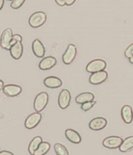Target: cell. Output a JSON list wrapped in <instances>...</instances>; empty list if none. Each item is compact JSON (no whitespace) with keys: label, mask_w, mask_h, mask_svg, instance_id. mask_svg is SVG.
<instances>
[{"label":"cell","mask_w":133,"mask_h":155,"mask_svg":"<svg viewBox=\"0 0 133 155\" xmlns=\"http://www.w3.org/2000/svg\"><path fill=\"white\" fill-rule=\"evenodd\" d=\"M46 20H47V16L45 13L42 11L35 12L29 18V25L32 28H37L42 26L46 22Z\"/></svg>","instance_id":"6da1fadb"},{"label":"cell","mask_w":133,"mask_h":155,"mask_svg":"<svg viewBox=\"0 0 133 155\" xmlns=\"http://www.w3.org/2000/svg\"><path fill=\"white\" fill-rule=\"evenodd\" d=\"M48 102V95L47 93L42 92L37 95L34 102V108L35 111H42L45 108V107L47 106Z\"/></svg>","instance_id":"7a4b0ae2"},{"label":"cell","mask_w":133,"mask_h":155,"mask_svg":"<svg viewBox=\"0 0 133 155\" xmlns=\"http://www.w3.org/2000/svg\"><path fill=\"white\" fill-rule=\"evenodd\" d=\"M106 67H107V64H106L104 61L97 59V60H94V61H90L87 64V66H86V71L92 74V73H95V72L104 70Z\"/></svg>","instance_id":"3957f363"},{"label":"cell","mask_w":133,"mask_h":155,"mask_svg":"<svg viewBox=\"0 0 133 155\" xmlns=\"http://www.w3.org/2000/svg\"><path fill=\"white\" fill-rule=\"evenodd\" d=\"M42 115L40 112H37L31 114L30 115L26 117L24 123V126L27 129H33L38 125L41 121Z\"/></svg>","instance_id":"277c9868"},{"label":"cell","mask_w":133,"mask_h":155,"mask_svg":"<svg viewBox=\"0 0 133 155\" xmlns=\"http://www.w3.org/2000/svg\"><path fill=\"white\" fill-rule=\"evenodd\" d=\"M77 53V49L75 45L73 44H70L68 45V48L66 51L62 56V61L65 64H70L74 59L76 58Z\"/></svg>","instance_id":"5b68a950"},{"label":"cell","mask_w":133,"mask_h":155,"mask_svg":"<svg viewBox=\"0 0 133 155\" xmlns=\"http://www.w3.org/2000/svg\"><path fill=\"white\" fill-rule=\"evenodd\" d=\"M122 141L123 140L120 136H111L104 140L103 146L108 149H116V148H119Z\"/></svg>","instance_id":"8992f818"},{"label":"cell","mask_w":133,"mask_h":155,"mask_svg":"<svg viewBox=\"0 0 133 155\" xmlns=\"http://www.w3.org/2000/svg\"><path fill=\"white\" fill-rule=\"evenodd\" d=\"M13 31L10 28H6L3 31L1 38H0V45L4 49H10V42H11L12 37H13Z\"/></svg>","instance_id":"52a82bcc"},{"label":"cell","mask_w":133,"mask_h":155,"mask_svg":"<svg viewBox=\"0 0 133 155\" xmlns=\"http://www.w3.org/2000/svg\"><path fill=\"white\" fill-rule=\"evenodd\" d=\"M70 101H71V94L68 89H63L59 94L58 97V106L62 109H66L70 106Z\"/></svg>","instance_id":"ba28073f"},{"label":"cell","mask_w":133,"mask_h":155,"mask_svg":"<svg viewBox=\"0 0 133 155\" xmlns=\"http://www.w3.org/2000/svg\"><path fill=\"white\" fill-rule=\"evenodd\" d=\"M107 77H108V74L107 71H101L95 72V73H92V74L90 77V82L93 85H100L102 82L107 80Z\"/></svg>","instance_id":"9c48e42d"},{"label":"cell","mask_w":133,"mask_h":155,"mask_svg":"<svg viewBox=\"0 0 133 155\" xmlns=\"http://www.w3.org/2000/svg\"><path fill=\"white\" fill-rule=\"evenodd\" d=\"M107 124V120L104 117H97L91 120L89 124V127L91 130L94 131H100L104 129Z\"/></svg>","instance_id":"30bf717a"},{"label":"cell","mask_w":133,"mask_h":155,"mask_svg":"<svg viewBox=\"0 0 133 155\" xmlns=\"http://www.w3.org/2000/svg\"><path fill=\"white\" fill-rule=\"evenodd\" d=\"M3 93L5 95H6L7 97H15L18 95L20 94L22 89L20 86L17 85H4L3 89Z\"/></svg>","instance_id":"8fae6325"},{"label":"cell","mask_w":133,"mask_h":155,"mask_svg":"<svg viewBox=\"0 0 133 155\" xmlns=\"http://www.w3.org/2000/svg\"><path fill=\"white\" fill-rule=\"evenodd\" d=\"M57 60L53 57H45L39 63V68L41 70L46 71L52 68L54 65L56 64Z\"/></svg>","instance_id":"7c38bea8"},{"label":"cell","mask_w":133,"mask_h":155,"mask_svg":"<svg viewBox=\"0 0 133 155\" xmlns=\"http://www.w3.org/2000/svg\"><path fill=\"white\" fill-rule=\"evenodd\" d=\"M32 50L37 57L41 58L45 56V49L42 42L38 39H35L32 44Z\"/></svg>","instance_id":"4fadbf2b"},{"label":"cell","mask_w":133,"mask_h":155,"mask_svg":"<svg viewBox=\"0 0 133 155\" xmlns=\"http://www.w3.org/2000/svg\"><path fill=\"white\" fill-rule=\"evenodd\" d=\"M10 54L12 57L15 60H19L23 55V46L21 42H17L13 45H12L11 48L10 49Z\"/></svg>","instance_id":"5bb4252c"},{"label":"cell","mask_w":133,"mask_h":155,"mask_svg":"<svg viewBox=\"0 0 133 155\" xmlns=\"http://www.w3.org/2000/svg\"><path fill=\"white\" fill-rule=\"evenodd\" d=\"M44 84L46 87L50 88V89H56V88L60 87L62 85V81L60 78L54 76H50V77L46 78L44 80Z\"/></svg>","instance_id":"9a60e30c"},{"label":"cell","mask_w":133,"mask_h":155,"mask_svg":"<svg viewBox=\"0 0 133 155\" xmlns=\"http://www.w3.org/2000/svg\"><path fill=\"white\" fill-rule=\"evenodd\" d=\"M122 117L125 123L130 124L133 120V111L132 108L129 105H125L122 109Z\"/></svg>","instance_id":"2e32d148"},{"label":"cell","mask_w":133,"mask_h":155,"mask_svg":"<svg viewBox=\"0 0 133 155\" xmlns=\"http://www.w3.org/2000/svg\"><path fill=\"white\" fill-rule=\"evenodd\" d=\"M65 134H66L68 140L73 143L78 144L81 142V136H79V134L77 133L76 131L71 129H68L65 132Z\"/></svg>","instance_id":"e0dca14e"},{"label":"cell","mask_w":133,"mask_h":155,"mask_svg":"<svg viewBox=\"0 0 133 155\" xmlns=\"http://www.w3.org/2000/svg\"><path fill=\"white\" fill-rule=\"evenodd\" d=\"M94 100V95L89 92L86 93H82L79 95H78L76 97V102L79 104H82L88 101H92Z\"/></svg>","instance_id":"ac0fdd59"},{"label":"cell","mask_w":133,"mask_h":155,"mask_svg":"<svg viewBox=\"0 0 133 155\" xmlns=\"http://www.w3.org/2000/svg\"><path fill=\"white\" fill-rule=\"evenodd\" d=\"M133 148V136H129L123 140L119 147V150L121 152H127L128 150Z\"/></svg>","instance_id":"d6986e66"},{"label":"cell","mask_w":133,"mask_h":155,"mask_svg":"<svg viewBox=\"0 0 133 155\" xmlns=\"http://www.w3.org/2000/svg\"><path fill=\"white\" fill-rule=\"evenodd\" d=\"M41 142H42V138H41V136H35V137L31 140V142L30 143V145H29L28 147L29 153H30V154L34 155V152H35L36 150L38 149Z\"/></svg>","instance_id":"ffe728a7"},{"label":"cell","mask_w":133,"mask_h":155,"mask_svg":"<svg viewBox=\"0 0 133 155\" xmlns=\"http://www.w3.org/2000/svg\"><path fill=\"white\" fill-rule=\"evenodd\" d=\"M51 146L47 142H41L38 148L35 150L34 155H44L47 153L50 150Z\"/></svg>","instance_id":"44dd1931"},{"label":"cell","mask_w":133,"mask_h":155,"mask_svg":"<svg viewBox=\"0 0 133 155\" xmlns=\"http://www.w3.org/2000/svg\"><path fill=\"white\" fill-rule=\"evenodd\" d=\"M54 150L56 154L58 155H69V151L65 146L61 143H55L54 146Z\"/></svg>","instance_id":"7402d4cb"},{"label":"cell","mask_w":133,"mask_h":155,"mask_svg":"<svg viewBox=\"0 0 133 155\" xmlns=\"http://www.w3.org/2000/svg\"><path fill=\"white\" fill-rule=\"evenodd\" d=\"M95 104L96 101H94V100L88 101V102H86L84 103V104H82V106H81V108H82V110H83L84 111H88V110H90Z\"/></svg>","instance_id":"603a6c76"},{"label":"cell","mask_w":133,"mask_h":155,"mask_svg":"<svg viewBox=\"0 0 133 155\" xmlns=\"http://www.w3.org/2000/svg\"><path fill=\"white\" fill-rule=\"evenodd\" d=\"M25 0H12L11 2V8L14 9V10H17L18 8L21 7L23 6V4L24 3Z\"/></svg>","instance_id":"cb8c5ba5"},{"label":"cell","mask_w":133,"mask_h":155,"mask_svg":"<svg viewBox=\"0 0 133 155\" xmlns=\"http://www.w3.org/2000/svg\"><path fill=\"white\" fill-rule=\"evenodd\" d=\"M17 42H22V36L20 35H14L12 37L11 42H10V48H11L12 45H13L15 43H17Z\"/></svg>","instance_id":"d4e9b609"},{"label":"cell","mask_w":133,"mask_h":155,"mask_svg":"<svg viewBox=\"0 0 133 155\" xmlns=\"http://www.w3.org/2000/svg\"><path fill=\"white\" fill-rule=\"evenodd\" d=\"M133 55V43L131 44V45L125 49V56L127 58L129 59L131 56Z\"/></svg>","instance_id":"484cf974"},{"label":"cell","mask_w":133,"mask_h":155,"mask_svg":"<svg viewBox=\"0 0 133 155\" xmlns=\"http://www.w3.org/2000/svg\"><path fill=\"white\" fill-rule=\"evenodd\" d=\"M54 1H55V2L58 4V6H63L66 5V0H54Z\"/></svg>","instance_id":"4316f807"},{"label":"cell","mask_w":133,"mask_h":155,"mask_svg":"<svg viewBox=\"0 0 133 155\" xmlns=\"http://www.w3.org/2000/svg\"><path fill=\"white\" fill-rule=\"evenodd\" d=\"M75 2L76 0H66V6H72Z\"/></svg>","instance_id":"83f0119b"},{"label":"cell","mask_w":133,"mask_h":155,"mask_svg":"<svg viewBox=\"0 0 133 155\" xmlns=\"http://www.w3.org/2000/svg\"><path fill=\"white\" fill-rule=\"evenodd\" d=\"M13 155V153L12 152L10 151H6V150H4V151H0V155Z\"/></svg>","instance_id":"f1b7e54d"},{"label":"cell","mask_w":133,"mask_h":155,"mask_svg":"<svg viewBox=\"0 0 133 155\" xmlns=\"http://www.w3.org/2000/svg\"><path fill=\"white\" fill-rule=\"evenodd\" d=\"M4 5V0H0V10H2Z\"/></svg>","instance_id":"f546056e"},{"label":"cell","mask_w":133,"mask_h":155,"mask_svg":"<svg viewBox=\"0 0 133 155\" xmlns=\"http://www.w3.org/2000/svg\"><path fill=\"white\" fill-rule=\"evenodd\" d=\"M3 87H4V82L2 81V80H0V90L3 89Z\"/></svg>","instance_id":"4dcf8cb0"},{"label":"cell","mask_w":133,"mask_h":155,"mask_svg":"<svg viewBox=\"0 0 133 155\" xmlns=\"http://www.w3.org/2000/svg\"><path fill=\"white\" fill-rule=\"evenodd\" d=\"M129 61H130V63H131V64H133V55L131 56V57L129 58Z\"/></svg>","instance_id":"1f68e13d"},{"label":"cell","mask_w":133,"mask_h":155,"mask_svg":"<svg viewBox=\"0 0 133 155\" xmlns=\"http://www.w3.org/2000/svg\"><path fill=\"white\" fill-rule=\"evenodd\" d=\"M8 1H12V0H8Z\"/></svg>","instance_id":"d6a6232c"}]
</instances>
